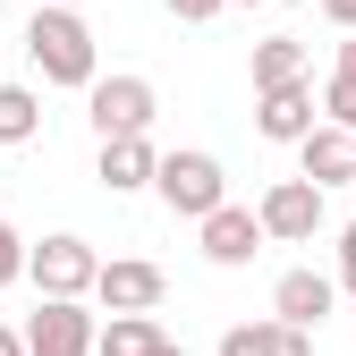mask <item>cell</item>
Listing matches in <instances>:
<instances>
[{"label": "cell", "mask_w": 356, "mask_h": 356, "mask_svg": "<svg viewBox=\"0 0 356 356\" xmlns=\"http://www.w3.org/2000/svg\"><path fill=\"white\" fill-rule=\"evenodd\" d=\"M26 60H34L42 85H68V94H85V85L102 76L94 26H85V9H68V0H42V9L26 17Z\"/></svg>", "instance_id": "1"}, {"label": "cell", "mask_w": 356, "mask_h": 356, "mask_svg": "<svg viewBox=\"0 0 356 356\" xmlns=\"http://www.w3.org/2000/svg\"><path fill=\"white\" fill-rule=\"evenodd\" d=\"M153 195H161L178 220H204V212H220V204H229V170H220L204 145H178V153H161Z\"/></svg>", "instance_id": "2"}, {"label": "cell", "mask_w": 356, "mask_h": 356, "mask_svg": "<svg viewBox=\"0 0 356 356\" xmlns=\"http://www.w3.org/2000/svg\"><path fill=\"white\" fill-rule=\"evenodd\" d=\"M153 76H94L85 85V119H94V136H153Z\"/></svg>", "instance_id": "3"}, {"label": "cell", "mask_w": 356, "mask_h": 356, "mask_svg": "<svg viewBox=\"0 0 356 356\" xmlns=\"http://www.w3.org/2000/svg\"><path fill=\"white\" fill-rule=\"evenodd\" d=\"M26 280H34L42 297H94V280H102V254H94V238H76V229H51V238L34 246Z\"/></svg>", "instance_id": "4"}, {"label": "cell", "mask_w": 356, "mask_h": 356, "mask_svg": "<svg viewBox=\"0 0 356 356\" xmlns=\"http://www.w3.org/2000/svg\"><path fill=\"white\" fill-rule=\"evenodd\" d=\"M26 348L34 356H94L102 348V323H94L85 297H42L34 323H26Z\"/></svg>", "instance_id": "5"}, {"label": "cell", "mask_w": 356, "mask_h": 356, "mask_svg": "<svg viewBox=\"0 0 356 356\" xmlns=\"http://www.w3.org/2000/svg\"><path fill=\"white\" fill-rule=\"evenodd\" d=\"M323 195H331V187H314V178L297 170V178H272L254 212H263V229H272L280 246H314V229H323Z\"/></svg>", "instance_id": "6"}, {"label": "cell", "mask_w": 356, "mask_h": 356, "mask_svg": "<svg viewBox=\"0 0 356 356\" xmlns=\"http://www.w3.org/2000/svg\"><path fill=\"white\" fill-rule=\"evenodd\" d=\"M323 127V102H314V85H263L254 94V136H272V145H305Z\"/></svg>", "instance_id": "7"}, {"label": "cell", "mask_w": 356, "mask_h": 356, "mask_svg": "<svg viewBox=\"0 0 356 356\" xmlns=\"http://www.w3.org/2000/svg\"><path fill=\"white\" fill-rule=\"evenodd\" d=\"M195 238H204V263H220V272H246V263L263 254V212H238V204H220V212H204L195 220Z\"/></svg>", "instance_id": "8"}, {"label": "cell", "mask_w": 356, "mask_h": 356, "mask_svg": "<svg viewBox=\"0 0 356 356\" xmlns=\"http://www.w3.org/2000/svg\"><path fill=\"white\" fill-rule=\"evenodd\" d=\"M220 356H314V331L289 323V314H254L220 331Z\"/></svg>", "instance_id": "9"}, {"label": "cell", "mask_w": 356, "mask_h": 356, "mask_svg": "<svg viewBox=\"0 0 356 356\" xmlns=\"http://www.w3.org/2000/svg\"><path fill=\"white\" fill-rule=\"evenodd\" d=\"M161 263H145V254H127V263H102V280H94V297L111 305V314H153L161 305Z\"/></svg>", "instance_id": "10"}, {"label": "cell", "mask_w": 356, "mask_h": 356, "mask_svg": "<svg viewBox=\"0 0 356 356\" xmlns=\"http://www.w3.org/2000/svg\"><path fill=\"white\" fill-rule=\"evenodd\" d=\"M331 305H339V272H314V263L280 272V289H272V314H289V323H305V331H323Z\"/></svg>", "instance_id": "11"}, {"label": "cell", "mask_w": 356, "mask_h": 356, "mask_svg": "<svg viewBox=\"0 0 356 356\" xmlns=\"http://www.w3.org/2000/svg\"><path fill=\"white\" fill-rule=\"evenodd\" d=\"M297 170L314 178V187H348V178H356V127H339V119H323L314 136L297 145Z\"/></svg>", "instance_id": "12"}, {"label": "cell", "mask_w": 356, "mask_h": 356, "mask_svg": "<svg viewBox=\"0 0 356 356\" xmlns=\"http://www.w3.org/2000/svg\"><path fill=\"white\" fill-rule=\"evenodd\" d=\"M94 178L111 195H136V187H153L161 178V153H153V136H102V161H94Z\"/></svg>", "instance_id": "13"}, {"label": "cell", "mask_w": 356, "mask_h": 356, "mask_svg": "<svg viewBox=\"0 0 356 356\" xmlns=\"http://www.w3.org/2000/svg\"><path fill=\"white\" fill-rule=\"evenodd\" d=\"M246 76H254V94L263 85H297V76H314V51H305L297 34H263L246 51Z\"/></svg>", "instance_id": "14"}, {"label": "cell", "mask_w": 356, "mask_h": 356, "mask_svg": "<svg viewBox=\"0 0 356 356\" xmlns=\"http://www.w3.org/2000/svg\"><path fill=\"white\" fill-rule=\"evenodd\" d=\"M42 136V94L34 85H0V145H34Z\"/></svg>", "instance_id": "15"}, {"label": "cell", "mask_w": 356, "mask_h": 356, "mask_svg": "<svg viewBox=\"0 0 356 356\" xmlns=\"http://www.w3.org/2000/svg\"><path fill=\"white\" fill-rule=\"evenodd\" d=\"M323 119H339V127H356V34L331 51V85H323Z\"/></svg>", "instance_id": "16"}, {"label": "cell", "mask_w": 356, "mask_h": 356, "mask_svg": "<svg viewBox=\"0 0 356 356\" xmlns=\"http://www.w3.org/2000/svg\"><path fill=\"white\" fill-rule=\"evenodd\" d=\"M153 348H161V323H153V314H111L94 356H153Z\"/></svg>", "instance_id": "17"}, {"label": "cell", "mask_w": 356, "mask_h": 356, "mask_svg": "<svg viewBox=\"0 0 356 356\" xmlns=\"http://www.w3.org/2000/svg\"><path fill=\"white\" fill-rule=\"evenodd\" d=\"M26 263H34V246L17 238V220L0 212V289H17V280H26Z\"/></svg>", "instance_id": "18"}, {"label": "cell", "mask_w": 356, "mask_h": 356, "mask_svg": "<svg viewBox=\"0 0 356 356\" xmlns=\"http://www.w3.org/2000/svg\"><path fill=\"white\" fill-rule=\"evenodd\" d=\"M161 9H170V17H178V26H212V17H220V9H229V0H161Z\"/></svg>", "instance_id": "19"}, {"label": "cell", "mask_w": 356, "mask_h": 356, "mask_svg": "<svg viewBox=\"0 0 356 356\" xmlns=\"http://www.w3.org/2000/svg\"><path fill=\"white\" fill-rule=\"evenodd\" d=\"M339 289L356 297V220H348V229H339Z\"/></svg>", "instance_id": "20"}, {"label": "cell", "mask_w": 356, "mask_h": 356, "mask_svg": "<svg viewBox=\"0 0 356 356\" xmlns=\"http://www.w3.org/2000/svg\"><path fill=\"white\" fill-rule=\"evenodd\" d=\"M323 17H331L339 34H356V0H323Z\"/></svg>", "instance_id": "21"}, {"label": "cell", "mask_w": 356, "mask_h": 356, "mask_svg": "<svg viewBox=\"0 0 356 356\" xmlns=\"http://www.w3.org/2000/svg\"><path fill=\"white\" fill-rule=\"evenodd\" d=\"M0 356H34V348H26V331H9V323H0Z\"/></svg>", "instance_id": "22"}, {"label": "cell", "mask_w": 356, "mask_h": 356, "mask_svg": "<svg viewBox=\"0 0 356 356\" xmlns=\"http://www.w3.org/2000/svg\"><path fill=\"white\" fill-rule=\"evenodd\" d=\"M153 356H187V348H170V339H161V348H153Z\"/></svg>", "instance_id": "23"}, {"label": "cell", "mask_w": 356, "mask_h": 356, "mask_svg": "<svg viewBox=\"0 0 356 356\" xmlns=\"http://www.w3.org/2000/svg\"><path fill=\"white\" fill-rule=\"evenodd\" d=\"M246 9H280V0H246Z\"/></svg>", "instance_id": "24"}, {"label": "cell", "mask_w": 356, "mask_h": 356, "mask_svg": "<svg viewBox=\"0 0 356 356\" xmlns=\"http://www.w3.org/2000/svg\"><path fill=\"white\" fill-rule=\"evenodd\" d=\"M68 9H85V0H68Z\"/></svg>", "instance_id": "25"}, {"label": "cell", "mask_w": 356, "mask_h": 356, "mask_svg": "<svg viewBox=\"0 0 356 356\" xmlns=\"http://www.w3.org/2000/svg\"><path fill=\"white\" fill-rule=\"evenodd\" d=\"M0 9H9V0H0Z\"/></svg>", "instance_id": "26"}]
</instances>
